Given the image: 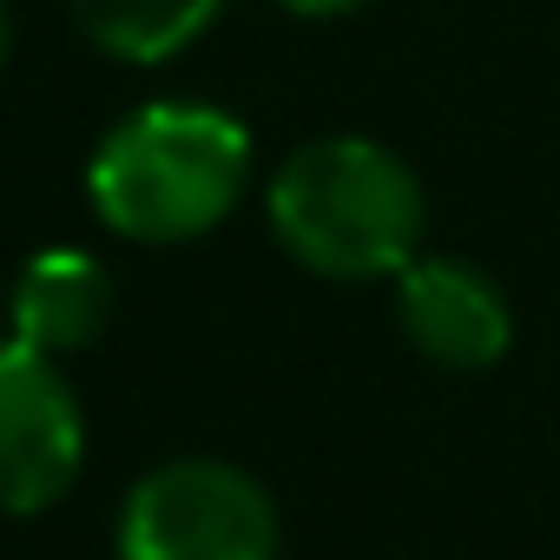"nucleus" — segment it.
Returning a JSON list of instances; mask_svg holds the SVG:
<instances>
[{
  "label": "nucleus",
  "instance_id": "obj_1",
  "mask_svg": "<svg viewBox=\"0 0 560 560\" xmlns=\"http://www.w3.org/2000/svg\"><path fill=\"white\" fill-rule=\"evenodd\" d=\"M250 178V132L198 100H152L126 113L93 165L86 198L106 231L132 244H191L231 218Z\"/></svg>",
  "mask_w": 560,
  "mask_h": 560
},
{
  "label": "nucleus",
  "instance_id": "obj_2",
  "mask_svg": "<svg viewBox=\"0 0 560 560\" xmlns=\"http://www.w3.org/2000/svg\"><path fill=\"white\" fill-rule=\"evenodd\" d=\"M264 211L277 244L304 270L343 277V284L396 277L409 257H422V224H429L422 178L389 145L357 132L298 145L277 165Z\"/></svg>",
  "mask_w": 560,
  "mask_h": 560
},
{
  "label": "nucleus",
  "instance_id": "obj_3",
  "mask_svg": "<svg viewBox=\"0 0 560 560\" xmlns=\"http://www.w3.org/2000/svg\"><path fill=\"white\" fill-rule=\"evenodd\" d=\"M119 560H277V501L218 455H178L139 475L113 527Z\"/></svg>",
  "mask_w": 560,
  "mask_h": 560
},
{
  "label": "nucleus",
  "instance_id": "obj_4",
  "mask_svg": "<svg viewBox=\"0 0 560 560\" xmlns=\"http://www.w3.org/2000/svg\"><path fill=\"white\" fill-rule=\"evenodd\" d=\"M86 462V409L60 357L0 343V514H47Z\"/></svg>",
  "mask_w": 560,
  "mask_h": 560
},
{
  "label": "nucleus",
  "instance_id": "obj_5",
  "mask_svg": "<svg viewBox=\"0 0 560 560\" xmlns=\"http://www.w3.org/2000/svg\"><path fill=\"white\" fill-rule=\"evenodd\" d=\"M402 337L442 370H488L514 343V311L501 284L468 257H409L396 270Z\"/></svg>",
  "mask_w": 560,
  "mask_h": 560
},
{
  "label": "nucleus",
  "instance_id": "obj_6",
  "mask_svg": "<svg viewBox=\"0 0 560 560\" xmlns=\"http://www.w3.org/2000/svg\"><path fill=\"white\" fill-rule=\"evenodd\" d=\"M8 317H14L21 343H34L47 357H73V350L100 343L106 324H113V277H106L100 257L67 250V244L34 250L14 277Z\"/></svg>",
  "mask_w": 560,
  "mask_h": 560
},
{
  "label": "nucleus",
  "instance_id": "obj_7",
  "mask_svg": "<svg viewBox=\"0 0 560 560\" xmlns=\"http://www.w3.org/2000/svg\"><path fill=\"white\" fill-rule=\"evenodd\" d=\"M67 8L100 54L126 67H159L224 14V0H67Z\"/></svg>",
  "mask_w": 560,
  "mask_h": 560
},
{
  "label": "nucleus",
  "instance_id": "obj_8",
  "mask_svg": "<svg viewBox=\"0 0 560 560\" xmlns=\"http://www.w3.org/2000/svg\"><path fill=\"white\" fill-rule=\"evenodd\" d=\"M284 14H298V21H337V14H357L363 0H277Z\"/></svg>",
  "mask_w": 560,
  "mask_h": 560
},
{
  "label": "nucleus",
  "instance_id": "obj_9",
  "mask_svg": "<svg viewBox=\"0 0 560 560\" xmlns=\"http://www.w3.org/2000/svg\"><path fill=\"white\" fill-rule=\"evenodd\" d=\"M14 60V14H8V0H0V73H8Z\"/></svg>",
  "mask_w": 560,
  "mask_h": 560
}]
</instances>
